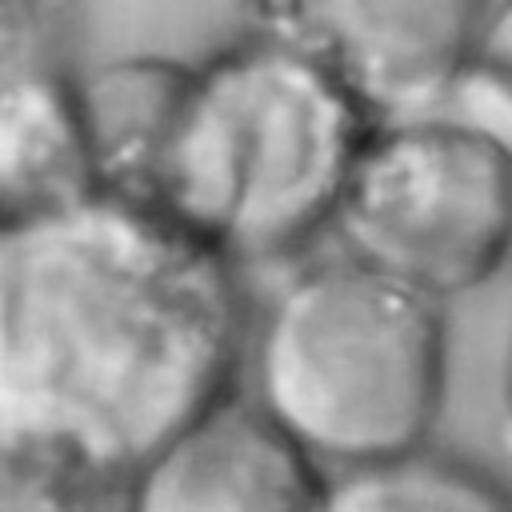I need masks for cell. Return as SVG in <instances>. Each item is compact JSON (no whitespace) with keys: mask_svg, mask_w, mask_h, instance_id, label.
<instances>
[{"mask_svg":"<svg viewBox=\"0 0 512 512\" xmlns=\"http://www.w3.org/2000/svg\"><path fill=\"white\" fill-rule=\"evenodd\" d=\"M188 72L192 64L164 56H124L76 72L100 192L156 208V180Z\"/></svg>","mask_w":512,"mask_h":512,"instance_id":"8","label":"cell"},{"mask_svg":"<svg viewBox=\"0 0 512 512\" xmlns=\"http://www.w3.org/2000/svg\"><path fill=\"white\" fill-rule=\"evenodd\" d=\"M320 512H512V488L492 468L424 444L392 460L328 472Z\"/></svg>","mask_w":512,"mask_h":512,"instance_id":"9","label":"cell"},{"mask_svg":"<svg viewBox=\"0 0 512 512\" xmlns=\"http://www.w3.org/2000/svg\"><path fill=\"white\" fill-rule=\"evenodd\" d=\"M332 228L344 256L444 304L512 260V160L436 108L376 120Z\"/></svg>","mask_w":512,"mask_h":512,"instance_id":"4","label":"cell"},{"mask_svg":"<svg viewBox=\"0 0 512 512\" xmlns=\"http://www.w3.org/2000/svg\"><path fill=\"white\" fill-rule=\"evenodd\" d=\"M428 108L480 128L512 160V76L468 56V64L448 80V88Z\"/></svg>","mask_w":512,"mask_h":512,"instance_id":"11","label":"cell"},{"mask_svg":"<svg viewBox=\"0 0 512 512\" xmlns=\"http://www.w3.org/2000/svg\"><path fill=\"white\" fill-rule=\"evenodd\" d=\"M124 484L80 460L0 448V512H124Z\"/></svg>","mask_w":512,"mask_h":512,"instance_id":"10","label":"cell"},{"mask_svg":"<svg viewBox=\"0 0 512 512\" xmlns=\"http://www.w3.org/2000/svg\"><path fill=\"white\" fill-rule=\"evenodd\" d=\"M444 384V304L352 256L296 272L248 356V400L324 472L424 448Z\"/></svg>","mask_w":512,"mask_h":512,"instance_id":"3","label":"cell"},{"mask_svg":"<svg viewBox=\"0 0 512 512\" xmlns=\"http://www.w3.org/2000/svg\"><path fill=\"white\" fill-rule=\"evenodd\" d=\"M328 472L248 396H224L124 484V512H320Z\"/></svg>","mask_w":512,"mask_h":512,"instance_id":"6","label":"cell"},{"mask_svg":"<svg viewBox=\"0 0 512 512\" xmlns=\"http://www.w3.org/2000/svg\"><path fill=\"white\" fill-rule=\"evenodd\" d=\"M492 0H240L260 32L336 76L376 120L428 108L476 52Z\"/></svg>","mask_w":512,"mask_h":512,"instance_id":"5","label":"cell"},{"mask_svg":"<svg viewBox=\"0 0 512 512\" xmlns=\"http://www.w3.org/2000/svg\"><path fill=\"white\" fill-rule=\"evenodd\" d=\"M476 60L492 64L496 72L512 76V0H492L488 8V20L480 28V40H476Z\"/></svg>","mask_w":512,"mask_h":512,"instance_id":"13","label":"cell"},{"mask_svg":"<svg viewBox=\"0 0 512 512\" xmlns=\"http://www.w3.org/2000/svg\"><path fill=\"white\" fill-rule=\"evenodd\" d=\"M376 116L308 56L248 32L196 60L156 208L224 260H272L336 224Z\"/></svg>","mask_w":512,"mask_h":512,"instance_id":"2","label":"cell"},{"mask_svg":"<svg viewBox=\"0 0 512 512\" xmlns=\"http://www.w3.org/2000/svg\"><path fill=\"white\" fill-rule=\"evenodd\" d=\"M100 192L68 60L0 64V208L32 216Z\"/></svg>","mask_w":512,"mask_h":512,"instance_id":"7","label":"cell"},{"mask_svg":"<svg viewBox=\"0 0 512 512\" xmlns=\"http://www.w3.org/2000/svg\"><path fill=\"white\" fill-rule=\"evenodd\" d=\"M80 0H0V64L64 60Z\"/></svg>","mask_w":512,"mask_h":512,"instance_id":"12","label":"cell"},{"mask_svg":"<svg viewBox=\"0 0 512 512\" xmlns=\"http://www.w3.org/2000/svg\"><path fill=\"white\" fill-rule=\"evenodd\" d=\"M232 260L168 212L92 192L0 228V448L128 480L232 396Z\"/></svg>","mask_w":512,"mask_h":512,"instance_id":"1","label":"cell"},{"mask_svg":"<svg viewBox=\"0 0 512 512\" xmlns=\"http://www.w3.org/2000/svg\"><path fill=\"white\" fill-rule=\"evenodd\" d=\"M508 408H512V352H508Z\"/></svg>","mask_w":512,"mask_h":512,"instance_id":"14","label":"cell"}]
</instances>
